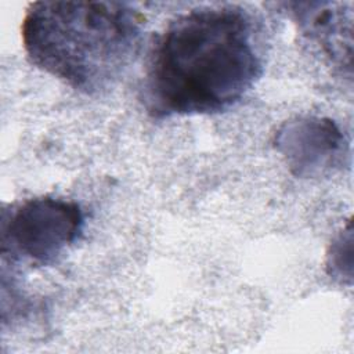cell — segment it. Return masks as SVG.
<instances>
[{"instance_id": "cell-1", "label": "cell", "mask_w": 354, "mask_h": 354, "mask_svg": "<svg viewBox=\"0 0 354 354\" xmlns=\"http://www.w3.org/2000/svg\"><path fill=\"white\" fill-rule=\"evenodd\" d=\"M261 69L252 22L242 8L191 10L156 37L144 104L153 118L223 112L253 87Z\"/></svg>"}, {"instance_id": "cell-2", "label": "cell", "mask_w": 354, "mask_h": 354, "mask_svg": "<svg viewBox=\"0 0 354 354\" xmlns=\"http://www.w3.org/2000/svg\"><path fill=\"white\" fill-rule=\"evenodd\" d=\"M144 17L116 1H36L25 12V51L37 68L84 94L109 90L137 57Z\"/></svg>"}, {"instance_id": "cell-3", "label": "cell", "mask_w": 354, "mask_h": 354, "mask_svg": "<svg viewBox=\"0 0 354 354\" xmlns=\"http://www.w3.org/2000/svg\"><path fill=\"white\" fill-rule=\"evenodd\" d=\"M83 228V213L75 202L41 196L4 210L1 253L14 261L48 266L58 260Z\"/></svg>"}, {"instance_id": "cell-4", "label": "cell", "mask_w": 354, "mask_h": 354, "mask_svg": "<svg viewBox=\"0 0 354 354\" xmlns=\"http://www.w3.org/2000/svg\"><path fill=\"white\" fill-rule=\"evenodd\" d=\"M278 151L299 177H313L337 165L344 137L330 119L304 116L286 122L275 136Z\"/></svg>"}, {"instance_id": "cell-5", "label": "cell", "mask_w": 354, "mask_h": 354, "mask_svg": "<svg viewBox=\"0 0 354 354\" xmlns=\"http://www.w3.org/2000/svg\"><path fill=\"white\" fill-rule=\"evenodd\" d=\"M295 21L310 40L337 65L351 69L353 14L344 3H286Z\"/></svg>"}, {"instance_id": "cell-6", "label": "cell", "mask_w": 354, "mask_h": 354, "mask_svg": "<svg viewBox=\"0 0 354 354\" xmlns=\"http://www.w3.org/2000/svg\"><path fill=\"white\" fill-rule=\"evenodd\" d=\"M348 250H351V230H350V227H348L347 234H340L333 241L330 250L328 253V263H326L328 271L330 275H333L335 278H339L342 281L346 277L343 267L347 266L351 270V266L344 261V254Z\"/></svg>"}]
</instances>
